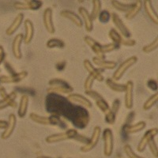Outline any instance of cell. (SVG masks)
Instances as JSON below:
<instances>
[{"instance_id":"obj_23","label":"cell","mask_w":158,"mask_h":158,"mask_svg":"<svg viewBox=\"0 0 158 158\" xmlns=\"http://www.w3.org/2000/svg\"><path fill=\"white\" fill-rule=\"evenodd\" d=\"M17 93L15 91L11 92L10 94H8V95L5 98L0 100V111L6 108L7 107L11 108H16L17 107Z\"/></svg>"},{"instance_id":"obj_24","label":"cell","mask_w":158,"mask_h":158,"mask_svg":"<svg viewBox=\"0 0 158 158\" xmlns=\"http://www.w3.org/2000/svg\"><path fill=\"white\" fill-rule=\"evenodd\" d=\"M146 127V122L144 121H140L135 124H124L123 127V132H124L125 135H130V134H135L138 133L139 131L145 129Z\"/></svg>"},{"instance_id":"obj_22","label":"cell","mask_w":158,"mask_h":158,"mask_svg":"<svg viewBox=\"0 0 158 158\" xmlns=\"http://www.w3.org/2000/svg\"><path fill=\"white\" fill-rule=\"evenodd\" d=\"M60 15H61L63 18H67V19L70 20V22L73 24L77 26L78 28H81L83 25V22L81 18H80V16L74 13V11L69 10H63L60 12Z\"/></svg>"},{"instance_id":"obj_19","label":"cell","mask_w":158,"mask_h":158,"mask_svg":"<svg viewBox=\"0 0 158 158\" xmlns=\"http://www.w3.org/2000/svg\"><path fill=\"white\" fill-rule=\"evenodd\" d=\"M142 6H144V10L148 18L152 21V22L155 25H158V17L156 10L153 8V6L152 4V1L149 0H145L142 1Z\"/></svg>"},{"instance_id":"obj_9","label":"cell","mask_w":158,"mask_h":158,"mask_svg":"<svg viewBox=\"0 0 158 158\" xmlns=\"http://www.w3.org/2000/svg\"><path fill=\"white\" fill-rule=\"evenodd\" d=\"M43 5L42 1L39 0H29L24 2H15L14 7L21 10H37Z\"/></svg>"},{"instance_id":"obj_28","label":"cell","mask_w":158,"mask_h":158,"mask_svg":"<svg viewBox=\"0 0 158 158\" xmlns=\"http://www.w3.org/2000/svg\"><path fill=\"white\" fill-rule=\"evenodd\" d=\"M93 62L94 64L98 66L102 69L105 70H113L114 68L116 67V63L114 61H108V60H104V59H99V58L94 56L93 58Z\"/></svg>"},{"instance_id":"obj_12","label":"cell","mask_w":158,"mask_h":158,"mask_svg":"<svg viewBox=\"0 0 158 158\" xmlns=\"http://www.w3.org/2000/svg\"><path fill=\"white\" fill-rule=\"evenodd\" d=\"M27 71L23 70L19 73H15L10 75L0 76V83L2 84H13V83H18L27 77Z\"/></svg>"},{"instance_id":"obj_20","label":"cell","mask_w":158,"mask_h":158,"mask_svg":"<svg viewBox=\"0 0 158 158\" xmlns=\"http://www.w3.org/2000/svg\"><path fill=\"white\" fill-rule=\"evenodd\" d=\"M24 35L22 33H18L14 38L12 42V52L13 55L17 59H21L22 58V50H21V45L23 41Z\"/></svg>"},{"instance_id":"obj_38","label":"cell","mask_w":158,"mask_h":158,"mask_svg":"<svg viewBox=\"0 0 158 158\" xmlns=\"http://www.w3.org/2000/svg\"><path fill=\"white\" fill-rule=\"evenodd\" d=\"M123 152L128 158H145L135 153V151L133 150V149L131 148V146H130L129 144H126L123 146Z\"/></svg>"},{"instance_id":"obj_46","label":"cell","mask_w":158,"mask_h":158,"mask_svg":"<svg viewBox=\"0 0 158 158\" xmlns=\"http://www.w3.org/2000/svg\"><path fill=\"white\" fill-rule=\"evenodd\" d=\"M121 44L124 45V46H128V47H132L136 44V40L133 39H125L123 38Z\"/></svg>"},{"instance_id":"obj_49","label":"cell","mask_w":158,"mask_h":158,"mask_svg":"<svg viewBox=\"0 0 158 158\" xmlns=\"http://www.w3.org/2000/svg\"><path fill=\"white\" fill-rule=\"evenodd\" d=\"M5 68H6V70H7V71L10 73V74H15V73H16L15 70H13L12 67H11V66H10L9 63H5Z\"/></svg>"},{"instance_id":"obj_35","label":"cell","mask_w":158,"mask_h":158,"mask_svg":"<svg viewBox=\"0 0 158 158\" xmlns=\"http://www.w3.org/2000/svg\"><path fill=\"white\" fill-rule=\"evenodd\" d=\"M93 9H92V12L90 14L92 19L94 20L96 18H98L99 14L101 11V6H102V2L100 0H93Z\"/></svg>"},{"instance_id":"obj_5","label":"cell","mask_w":158,"mask_h":158,"mask_svg":"<svg viewBox=\"0 0 158 158\" xmlns=\"http://www.w3.org/2000/svg\"><path fill=\"white\" fill-rule=\"evenodd\" d=\"M103 140H104V154L109 157L113 153L114 137L113 133L109 128H105L103 131Z\"/></svg>"},{"instance_id":"obj_10","label":"cell","mask_w":158,"mask_h":158,"mask_svg":"<svg viewBox=\"0 0 158 158\" xmlns=\"http://www.w3.org/2000/svg\"><path fill=\"white\" fill-rule=\"evenodd\" d=\"M66 98L72 104H77V105L81 106L85 108H91L93 107V104L91 101L87 97H84L81 94H70Z\"/></svg>"},{"instance_id":"obj_41","label":"cell","mask_w":158,"mask_h":158,"mask_svg":"<svg viewBox=\"0 0 158 158\" xmlns=\"http://www.w3.org/2000/svg\"><path fill=\"white\" fill-rule=\"evenodd\" d=\"M148 146L149 148V150L152 153V154L155 156L156 158L158 157V149H157V146H156V142L155 141V139L151 140L150 142L148 144Z\"/></svg>"},{"instance_id":"obj_31","label":"cell","mask_w":158,"mask_h":158,"mask_svg":"<svg viewBox=\"0 0 158 158\" xmlns=\"http://www.w3.org/2000/svg\"><path fill=\"white\" fill-rule=\"evenodd\" d=\"M49 118V125L52 126H57L63 129H66L67 127V123L62 119V117L57 115H52L48 117Z\"/></svg>"},{"instance_id":"obj_51","label":"cell","mask_w":158,"mask_h":158,"mask_svg":"<svg viewBox=\"0 0 158 158\" xmlns=\"http://www.w3.org/2000/svg\"><path fill=\"white\" fill-rule=\"evenodd\" d=\"M65 68V63L63 62H61V63H59L58 64H56V69L59 70H64Z\"/></svg>"},{"instance_id":"obj_16","label":"cell","mask_w":158,"mask_h":158,"mask_svg":"<svg viewBox=\"0 0 158 158\" xmlns=\"http://www.w3.org/2000/svg\"><path fill=\"white\" fill-rule=\"evenodd\" d=\"M83 66H84L85 69L87 70V72L89 74V75L94 77V80L98 81H104V77L103 74H101V72L98 69L96 68L89 59H85L84 62H83Z\"/></svg>"},{"instance_id":"obj_14","label":"cell","mask_w":158,"mask_h":158,"mask_svg":"<svg viewBox=\"0 0 158 158\" xmlns=\"http://www.w3.org/2000/svg\"><path fill=\"white\" fill-rule=\"evenodd\" d=\"M52 16H53V11H52V8H46L43 13V23L45 29L50 34H54L55 32H56Z\"/></svg>"},{"instance_id":"obj_17","label":"cell","mask_w":158,"mask_h":158,"mask_svg":"<svg viewBox=\"0 0 158 158\" xmlns=\"http://www.w3.org/2000/svg\"><path fill=\"white\" fill-rule=\"evenodd\" d=\"M17 117L14 113L10 114L7 121V126L4 129L3 132L1 135V138L3 140H6L12 135L13 132L16 127Z\"/></svg>"},{"instance_id":"obj_1","label":"cell","mask_w":158,"mask_h":158,"mask_svg":"<svg viewBox=\"0 0 158 158\" xmlns=\"http://www.w3.org/2000/svg\"><path fill=\"white\" fill-rule=\"evenodd\" d=\"M46 108L52 115L68 118L78 129L85 128L89 122V113L85 108L72 104L66 97L59 94H48L46 99Z\"/></svg>"},{"instance_id":"obj_39","label":"cell","mask_w":158,"mask_h":158,"mask_svg":"<svg viewBox=\"0 0 158 158\" xmlns=\"http://www.w3.org/2000/svg\"><path fill=\"white\" fill-rule=\"evenodd\" d=\"M104 118H105V121H106L107 123L110 124V125H112V124L115 123V118H116V114L114 113L113 111H111V109L109 108L108 112L104 114Z\"/></svg>"},{"instance_id":"obj_33","label":"cell","mask_w":158,"mask_h":158,"mask_svg":"<svg viewBox=\"0 0 158 158\" xmlns=\"http://www.w3.org/2000/svg\"><path fill=\"white\" fill-rule=\"evenodd\" d=\"M111 6L115 8V10L118 11H121V12H128L130 9H131L132 3H123V2H118L117 0H112L111 1Z\"/></svg>"},{"instance_id":"obj_27","label":"cell","mask_w":158,"mask_h":158,"mask_svg":"<svg viewBox=\"0 0 158 158\" xmlns=\"http://www.w3.org/2000/svg\"><path fill=\"white\" fill-rule=\"evenodd\" d=\"M142 8V1L141 0H138L135 3H132L131 9L128 10V12H127L126 15H125V18L127 20H131L133 19L134 18L137 16L138 15V13L140 12Z\"/></svg>"},{"instance_id":"obj_40","label":"cell","mask_w":158,"mask_h":158,"mask_svg":"<svg viewBox=\"0 0 158 158\" xmlns=\"http://www.w3.org/2000/svg\"><path fill=\"white\" fill-rule=\"evenodd\" d=\"M98 18L101 22H102V23H107L110 20V18H111V14L108 10H104L101 11V13L98 15Z\"/></svg>"},{"instance_id":"obj_36","label":"cell","mask_w":158,"mask_h":158,"mask_svg":"<svg viewBox=\"0 0 158 158\" xmlns=\"http://www.w3.org/2000/svg\"><path fill=\"white\" fill-rule=\"evenodd\" d=\"M158 101V94L157 93H155L153 95H152L151 97H149V98L146 100V101L143 104V109L145 111H148L150 108H153L155 104H156Z\"/></svg>"},{"instance_id":"obj_30","label":"cell","mask_w":158,"mask_h":158,"mask_svg":"<svg viewBox=\"0 0 158 158\" xmlns=\"http://www.w3.org/2000/svg\"><path fill=\"white\" fill-rule=\"evenodd\" d=\"M108 36H109L110 39L112 40V44L115 45V48H119L121 45V42H122L123 37L121 36L120 33L115 29H111L108 32Z\"/></svg>"},{"instance_id":"obj_18","label":"cell","mask_w":158,"mask_h":158,"mask_svg":"<svg viewBox=\"0 0 158 158\" xmlns=\"http://www.w3.org/2000/svg\"><path fill=\"white\" fill-rule=\"evenodd\" d=\"M78 13L80 16L82 18V22L85 25V30L89 32H92L94 29V20L92 19L89 11L83 6H81V7L78 8Z\"/></svg>"},{"instance_id":"obj_25","label":"cell","mask_w":158,"mask_h":158,"mask_svg":"<svg viewBox=\"0 0 158 158\" xmlns=\"http://www.w3.org/2000/svg\"><path fill=\"white\" fill-rule=\"evenodd\" d=\"M29 97L27 94H24L20 99L19 106L18 110V115L19 118H23L27 113L28 106H29Z\"/></svg>"},{"instance_id":"obj_26","label":"cell","mask_w":158,"mask_h":158,"mask_svg":"<svg viewBox=\"0 0 158 158\" xmlns=\"http://www.w3.org/2000/svg\"><path fill=\"white\" fill-rule=\"evenodd\" d=\"M24 19V15L22 13H20L16 16V18H15V20L13 21V22L11 23V25H10L9 27L6 29V34L7 36H12L15 32L18 29V28L20 27V25L22 24V22H23Z\"/></svg>"},{"instance_id":"obj_45","label":"cell","mask_w":158,"mask_h":158,"mask_svg":"<svg viewBox=\"0 0 158 158\" xmlns=\"http://www.w3.org/2000/svg\"><path fill=\"white\" fill-rule=\"evenodd\" d=\"M147 86L149 87L151 90H153V91H156L158 88L157 81L153 78L149 79V81H147Z\"/></svg>"},{"instance_id":"obj_3","label":"cell","mask_w":158,"mask_h":158,"mask_svg":"<svg viewBox=\"0 0 158 158\" xmlns=\"http://www.w3.org/2000/svg\"><path fill=\"white\" fill-rule=\"evenodd\" d=\"M77 135H78V132H77V130L69 129L64 131V132L49 135V136L45 138V141L48 144H54L57 143V142L69 140V139H75Z\"/></svg>"},{"instance_id":"obj_32","label":"cell","mask_w":158,"mask_h":158,"mask_svg":"<svg viewBox=\"0 0 158 158\" xmlns=\"http://www.w3.org/2000/svg\"><path fill=\"white\" fill-rule=\"evenodd\" d=\"M29 118L34 123L40 125H49V118L48 117L46 116H42L38 114L34 113V112H31L29 114Z\"/></svg>"},{"instance_id":"obj_13","label":"cell","mask_w":158,"mask_h":158,"mask_svg":"<svg viewBox=\"0 0 158 158\" xmlns=\"http://www.w3.org/2000/svg\"><path fill=\"white\" fill-rule=\"evenodd\" d=\"M84 41L85 42L89 47L92 49V51L96 54V57L99 58V59H104L105 58V55L104 54V52L102 51V45L100 43L94 40V38L91 37L89 36H85L84 37Z\"/></svg>"},{"instance_id":"obj_21","label":"cell","mask_w":158,"mask_h":158,"mask_svg":"<svg viewBox=\"0 0 158 158\" xmlns=\"http://www.w3.org/2000/svg\"><path fill=\"white\" fill-rule=\"evenodd\" d=\"M24 28L25 32L23 37V42L25 44H29L34 35V25L31 20L25 19L24 22Z\"/></svg>"},{"instance_id":"obj_37","label":"cell","mask_w":158,"mask_h":158,"mask_svg":"<svg viewBox=\"0 0 158 158\" xmlns=\"http://www.w3.org/2000/svg\"><path fill=\"white\" fill-rule=\"evenodd\" d=\"M158 48V37H156L153 41L149 44L146 45L142 48V52L146 54H149L150 52H153Z\"/></svg>"},{"instance_id":"obj_6","label":"cell","mask_w":158,"mask_h":158,"mask_svg":"<svg viewBox=\"0 0 158 158\" xmlns=\"http://www.w3.org/2000/svg\"><path fill=\"white\" fill-rule=\"evenodd\" d=\"M85 95H87L88 97H91L95 101L96 105L97 106V108L102 111L103 113H106L108 112V110H109L110 107L109 104H108V101L99 94L98 92L95 91V90L90 89V90H85Z\"/></svg>"},{"instance_id":"obj_7","label":"cell","mask_w":158,"mask_h":158,"mask_svg":"<svg viewBox=\"0 0 158 158\" xmlns=\"http://www.w3.org/2000/svg\"><path fill=\"white\" fill-rule=\"evenodd\" d=\"M101 129L100 127L97 126L94 127V132H93V135H92L91 138L88 141L85 145L81 147L80 150L82 153H88L89 151L93 150L94 148L96 147V146L98 143L99 140H100V138H101Z\"/></svg>"},{"instance_id":"obj_48","label":"cell","mask_w":158,"mask_h":158,"mask_svg":"<svg viewBox=\"0 0 158 158\" xmlns=\"http://www.w3.org/2000/svg\"><path fill=\"white\" fill-rule=\"evenodd\" d=\"M8 95V94L6 93V89L4 88L3 86H0V96H1V97H2V99L5 98L6 96Z\"/></svg>"},{"instance_id":"obj_29","label":"cell","mask_w":158,"mask_h":158,"mask_svg":"<svg viewBox=\"0 0 158 158\" xmlns=\"http://www.w3.org/2000/svg\"><path fill=\"white\" fill-rule=\"evenodd\" d=\"M105 83H106L107 86L112 91L116 92V93H123V92L125 91V88H126L125 84L117 83L116 81L112 80L111 78H107L105 80Z\"/></svg>"},{"instance_id":"obj_4","label":"cell","mask_w":158,"mask_h":158,"mask_svg":"<svg viewBox=\"0 0 158 158\" xmlns=\"http://www.w3.org/2000/svg\"><path fill=\"white\" fill-rule=\"evenodd\" d=\"M138 62V57L137 56H131L128 59H127L126 60H124L122 63H121L117 69L115 70V71L114 72L113 75H112V80L114 81H118L120 80L123 77V76L124 75V74L126 73L127 70L129 68H131V67H133L134 65Z\"/></svg>"},{"instance_id":"obj_42","label":"cell","mask_w":158,"mask_h":158,"mask_svg":"<svg viewBox=\"0 0 158 158\" xmlns=\"http://www.w3.org/2000/svg\"><path fill=\"white\" fill-rule=\"evenodd\" d=\"M94 77H91L90 75H89L88 77H86L85 79V81L84 82V88L85 90H90L92 89V87H93V85H94Z\"/></svg>"},{"instance_id":"obj_52","label":"cell","mask_w":158,"mask_h":158,"mask_svg":"<svg viewBox=\"0 0 158 158\" xmlns=\"http://www.w3.org/2000/svg\"><path fill=\"white\" fill-rule=\"evenodd\" d=\"M36 158H52V157H50V156H39Z\"/></svg>"},{"instance_id":"obj_15","label":"cell","mask_w":158,"mask_h":158,"mask_svg":"<svg viewBox=\"0 0 158 158\" xmlns=\"http://www.w3.org/2000/svg\"><path fill=\"white\" fill-rule=\"evenodd\" d=\"M125 96H124V104L127 109H131L134 105V98H133V92H134V83L133 81H128L125 84Z\"/></svg>"},{"instance_id":"obj_43","label":"cell","mask_w":158,"mask_h":158,"mask_svg":"<svg viewBox=\"0 0 158 158\" xmlns=\"http://www.w3.org/2000/svg\"><path fill=\"white\" fill-rule=\"evenodd\" d=\"M120 106H121V101L118 100V99H115V101L112 102V105H111V107L110 108V109H111V111H112L114 112V113L117 114L118 113V110H119V108H120Z\"/></svg>"},{"instance_id":"obj_44","label":"cell","mask_w":158,"mask_h":158,"mask_svg":"<svg viewBox=\"0 0 158 158\" xmlns=\"http://www.w3.org/2000/svg\"><path fill=\"white\" fill-rule=\"evenodd\" d=\"M115 48V45L112 43L102 45V51L104 52V54L105 55L106 53H108V52H111L112 51H114Z\"/></svg>"},{"instance_id":"obj_50","label":"cell","mask_w":158,"mask_h":158,"mask_svg":"<svg viewBox=\"0 0 158 158\" xmlns=\"http://www.w3.org/2000/svg\"><path fill=\"white\" fill-rule=\"evenodd\" d=\"M7 126V121L2 120V119H0V129H5Z\"/></svg>"},{"instance_id":"obj_47","label":"cell","mask_w":158,"mask_h":158,"mask_svg":"<svg viewBox=\"0 0 158 158\" xmlns=\"http://www.w3.org/2000/svg\"><path fill=\"white\" fill-rule=\"evenodd\" d=\"M5 58H6L5 51H4V48L2 45H0V65L2 64V62L5 60Z\"/></svg>"},{"instance_id":"obj_8","label":"cell","mask_w":158,"mask_h":158,"mask_svg":"<svg viewBox=\"0 0 158 158\" xmlns=\"http://www.w3.org/2000/svg\"><path fill=\"white\" fill-rule=\"evenodd\" d=\"M158 133L157 128H151L149 129L147 131H146V133L144 134L142 138H141L140 142H138V145L137 146V150L139 153H142L145 151L146 146H148L149 142L151 140L154 139L155 137L156 136Z\"/></svg>"},{"instance_id":"obj_11","label":"cell","mask_w":158,"mask_h":158,"mask_svg":"<svg viewBox=\"0 0 158 158\" xmlns=\"http://www.w3.org/2000/svg\"><path fill=\"white\" fill-rule=\"evenodd\" d=\"M111 18L113 24L115 25V27H116V29H118V30L121 33V35H123L125 37V39L126 38L127 39H129L131 36V31L129 30L127 26L124 24V22L119 18V16L117 14H115V13H112L111 15Z\"/></svg>"},{"instance_id":"obj_34","label":"cell","mask_w":158,"mask_h":158,"mask_svg":"<svg viewBox=\"0 0 158 158\" xmlns=\"http://www.w3.org/2000/svg\"><path fill=\"white\" fill-rule=\"evenodd\" d=\"M47 47L48 48H63L65 47V43L63 40L58 38H52L47 41Z\"/></svg>"},{"instance_id":"obj_2","label":"cell","mask_w":158,"mask_h":158,"mask_svg":"<svg viewBox=\"0 0 158 158\" xmlns=\"http://www.w3.org/2000/svg\"><path fill=\"white\" fill-rule=\"evenodd\" d=\"M49 88L47 89V92L49 94H70L74 91L73 87L67 81L61 78H52L48 81Z\"/></svg>"}]
</instances>
